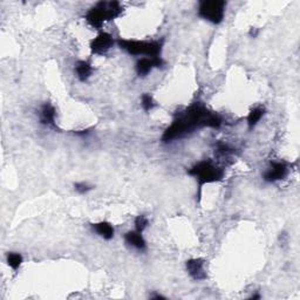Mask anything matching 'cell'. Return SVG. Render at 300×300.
<instances>
[{"instance_id":"obj_7","label":"cell","mask_w":300,"mask_h":300,"mask_svg":"<svg viewBox=\"0 0 300 300\" xmlns=\"http://www.w3.org/2000/svg\"><path fill=\"white\" fill-rule=\"evenodd\" d=\"M162 66H164V60H163L162 57L141 58L139 59L138 63L135 65V71L140 77H145L154 68H159Z\"/></svg>"},{"instance_id":"obj_12","label":"cell","mask_w":300,"mask_h":300,"mask_svg":"<svg viewBox=\"0 0 300 300\" xmlns=\"http://www.w3.org/2000/svg\"><path fill=\"white\" fill-rule=\"evenodd\" d=\"M93 67L88 61L86 60H79L75 65V73H76L77 79L81 82H86V81L92 76L93 74Z\"/></svg>"},{"instance_id":"obj_8","label":"cell","mask_w":300,"mask_h":300,"mask_svg":"<svg viewBox=\"0 0 300 300\" xmlns=\"http://www.w3.org/2000/svg\"><path fill=\"white\" fill-rule=\"evenodd\" d=\"M205 262L202 258H192L187 260L185 263V267H187V271L189 276L191 277L194 280H204L207 279V272H205Z\"/></svg>"},{"instance_id":"obj_21","label":"cell","mask_w":300,"mask_h":300,"mask_svg":"<svg viewBox=\"0 0 300 300\" xmlns=\"http://www.w3.org/2000/svg\"><path fill=\"white\" fill-rule=\"evenodd\" d=\"M250 299H260V296L259 295H253L250 297Z\"/></svg>"},{"instance_id":"obj_20","label":"cell","mask_w":300,"mask_h":300,"mask_svg":"<svg viewBox=\"0 0 300 300\" xmlns=\"http://www.w3.org/2000/svg\"><path fill=\"white\" fill-rule=\"evenodd\" d=\"M150 298H151V299H156V300H159V299H163V300H164V299H165V297H163V296H161V295H154V296L150 297Z\"/></svg>"},{"instance_id":"obj_13","label":"cell","mask_w":300,"mask_h":300,"mask_svg":"<svg viewBox=\"0 0 300 300\" xmlns=\"http://www.w3.org/2000/svg\"><path fill=\"white\" fill-rule=\"evenodd\" d=\"M264 114H265V108L264 107H256V108L251 110L249 115H247V126H249L250 130L258 125V122L262 120Z\"/></svg>"},{"instance_id":"obj_11","label":"cell","mask_w":300,"mask_h":300,"mask_svg":"<svg viewBox=\"0 0 300 300\" xmlns=\"http://www.w3.org/2000/svg\"><path fill=\"white\" fill-rule=\"evenodd\" d=\"M92 229L94 232L97 233L101 238H103V239L106 240L113 239L114 232H115L113 225L108 223V222H104V221L92 224Z\"/></svg>"},{"instance_id":"obj_15","label":"cell","mask_w":300,"mask_h":300,"mask_svg":"<svg viewBox=\"0 0 300 300\" xmlns=\"http://www.w3.org/2000/svg\"><path fill=\"white\" fill-rule=\"evenodd\" d=\"M141 106H142V108L146 110V112H150V110H152L156 107V102H155L154 97H152L148 93L143 94L141 97Z\"/></svg>"},{"instance_id":"obj_18","label":"cell","mask_w":300,"mask_h":300,"mask_svg":"<svg viewBox=\"0 0 300 300\" xmlns=\"http://www.w3.org/2000/svg\"><path fill=\"white\" fill-rule=\"evenodd\" d=\"M89 129H84V130H76V132H74L75 135L81 136V138H83V136H87L88 134H89Z\"/></svg>"},{"instance_id":"obj_9","label":"cell","mask_w":300,"mask_h":300,"mask_svg":"<svg viewBox=\"0 0 300 300\" xmlns=\"http://www.w3.org/2000/svg\"><path fill=\"white\" fill-rule=\"evenodd\" d=\"M55 116H57V112H55V108L51 103H45L41 107L40 113H39V119H40L41 125L57 129L58 127L57 122H55Z\"/></svg>"},{"instance_id":"obj_5","label":"cell","mask_w":300,"mask_h":300,"mask_svg":"<svg viewBox=\"0 0 300 300\" xmlns=\"http://www.w3.org/2000/svg\"><path fill=\"white\" fill-rule=\"evenodd\" d=\"M114 39L112 35L107 32H101L97 34L96 38H94L89 44L90 52L95 55H103L108 52L110 48L114 46Z\"/></svg>"},{"instance_id":"obj_19","label":"cell","mask_w":300,"mask_h":300,"mask_svg":"<svg viewBox=\"0 0 300 300\" xmlns=\"http://www.w3.org/2000/svg\"><path fill=\"white\" fill-rule=\"evenodd\" d=\"M257 34H258V31H257L256 28H251V31H250V35H251V37L256 38Z\"/></svg>"},{"instance_id":"obj_4","label":"cell","mask_w":300,"mask_h":300,"mask_svg":"<svg viewBox=\"0 0 300 300\" xmlns=\"http://www.w3.org/2000/svg\"><path fill=\"white\" fill-rule=\"evenodd\" d=\"M226 2L223 0L201 1L198 6V17L214 25H220L224 20Z\"/></svg>"},{"instance_id":"obj_16","label":"cell","mask_w":300,"mask_h":300,"mask_svg":"<svg viewBox=\"0 0 300 300\" xmlns=\"http://www.w3.org/2000/svg\"><path fill=\"white\" fill-rule=\"evenodd\" d=\"M148 224H149L148 218L143 216V215H140V216L135 218V230L139 231V232L143 233V231L148 227Z\"/></svg>"},{"instance_id":"obj_1","label":"cell","mask_w":300,"mask_h":300,"mask_svg":"<svg viewBox=\"0 0 300 300\" xmlns=\"http://www.w3.org/2000/svg\"><path fill=\"white\" fill-rule=\"evenodd\" d=\"M123 7L119 1H100L86 13V21L93 28L100 29L106 21L114 20L122 14Z\"/></svg>"},{"instance_id":"obj_17","label":"cell","mask_w":300,"mask_h":300,"mask_svg":"<svg viewBox=\"0 0 300 300\" xmlns=\"http://www.w3.org/2000/svg\"><path fill=\"white\" fill-rule=\"evenodd\" d=\"M74 189H75V191L77 192V194L84 195V194H87V192H89L90 190H92L93 187H92V185L84 183V182H77V183L74 184Z\"/></svg>"},{"instance_id":"obj_10","label":"cell","mask_w":300,"mask_h":300,"mask_svg":"<svg viewBox=\"0 0 300 300\" xmlns=\"http://www.w3.org/2000/svg\"><path fill=\"white\" fill-rule=\"evenodd\" d=\"M125 242L128 244L129 246H132L139 251H145L147 249L146 239L143 238L142 233L136 230L128 231V232L125 234Z\"/></svg>"},{"instance_id":"obj_3","label":"cell","mask_w":300,"mask_h":300,"mask_svg":"<svg viewBox=\"0 0 300 300\" xmlns=\"http://www.w3.org/2000/svg\"><path fill=\"white\" fill-rule=\"evenodd\" d=\"M117 45L121 50L134 57L146 55V58H157L161 57L163 41H145V40H133V39H121L117 40Z\"/></svg>"},{"instance_id":"obj_2","label":"cell","mask_w":300,"mask_h":300,"mask_svg":"<svg viewBox=\"0 0 300 300\" xmlns=\"http://www.w3.org/2000/svg\"><path fill=\"white\" fill-rule=\"evenodd\" d=\"M188 175L196 179L198 189H200L198 196H201V191L205 184L216 183L224 178V169L218 167L210 159H205L189 169Z\"/></svg>"},{"instance_id":"obj_6","label":"cell","mask_w":300,"mask_h":300,"mask_svg":"<svg viewBox=\"0 0 300 300\" xmlns=\"http://www.w3.org/2000/svg\"><path fill=\"white\" fill-rule=\"evenodd\" d=\"M289 167L285 162H271L270 167L263 174V179L267 183H275L288 176Z\"/></svg>"},{"instance_id":"obj_14","label":"cell","mask_w":300,"mask_h":300,"mask_svg":"<svg viewBox=\"0 0 300 300\" xmlns=\"http://www.w3.org/2000/svg\"><path fill=\"white\" fill-rule=\"evenodd\" d=\"M22 256L20 253L18 252H9L7 254V265L11 267L12 270H14V271H17V270L20 267V265L22 264Z\"/></svg>"}]
</instances>
